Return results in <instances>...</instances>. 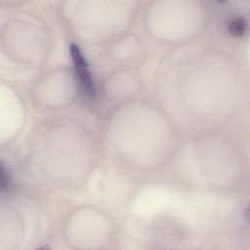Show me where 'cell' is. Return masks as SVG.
<instances>
[{"label":"cell","instance_id":"cell-1","mask_svg":"<svg viewBox=\"0 0 250 250\" xmlns=\"http://www.w3.org/2000/svg\"><path fill=\"white\" fill-rule=\"evenodd\" d=\"M69 47L71 58L76 69V74L79 78L82 88L88 96L93 97L95 95V86L93 83L92 76L89 72L87 62L77 45L71 44Z\"/></svg>","mask_w":250,"mask_h":250},{"label":"cell","instance_id":"cell-2","mask_svg":"<svg viewBox=\"0 0 250 250\" xmlns=\"http://www.w3.org/2000/svg\"><path fill=\"white\" fill-rule=\"evenodd\" d=\"M245 29H246V22L243 19H240V18L234 19L229 22V30L232 35L240 36L244 33Z\"/></svg>","mask_w":250,"mask_h":250}]
</instances>
